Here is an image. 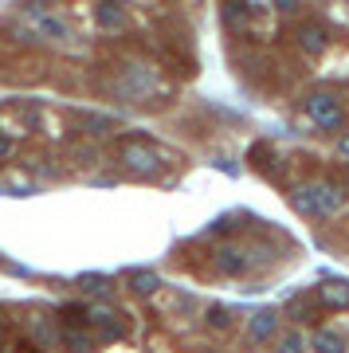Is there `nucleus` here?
I'll list each match as a JSON object with an SVG mask.
<instances>
[{
    "label": "nucleus",
    "mask_w": 349,
    "mask_h": 353,
    "mask_svg": "<svg viewBox=\"0 0 349 353\" xmlns=\"http://www.w3.org/2000/svg\"><path fill=\"white\" fill-rule=\"evenodd\" d=\"M290 204L299 216H310V220H337L349 208V192L334 176H314L290 189Z\"/></svg>",
    "instance_id": "obj_1"
},
{
    "label": "nucleus",
    "mask_w": 349,
    "mask_h": 353,
    "mask_svg": "<svg viewBox=\"0 0 349 353\" xmlns=\"http://www.w3.org/2000/svg\"><path fill=\"white\" fill-rule=\"evenodd\" d=\"M118 161H122V169L130 176H137V181H153V176L161 173V150L153 145V141L146 138H122L118 141Z\"/></svg>",
    "instance_id": "obj_2"
},
{
    "label": "nucleus",
    "mask_w": 349,
    "mask_h": 353,
    "mask_svg": "<svg viewBox=\"0 0 349 353\" xmlns=\"http://www.w3.org/2000/svg\"><path fill=\"white\" fill-rule=\"evenodd\" d=\"M153 90H157V67L137 63V59H130V63L118 67L114 94H118L122 102H150Z\"/></svg>",
    "instance_id": "obj_3"
},
{
    "label": "nucleus",
    "mask_w": 349,
    "mask_h": 353,
    "mask_svg": "<svg viewBox=\"0 0 349 353\" xmlns=\"http://www.w3.org/2000/svg\"><path fill=\"white\" fill-rule=\"evenodd\" d=\"M302 118H310V126L330 134V130H337L346 122V106H341V99H337L334 90H310L302 99Z\"/></svg>",
    "instance_id": "obj_4"
},
{
    "label": "nucleus",
    "mask_w": 349,
    "mask_h": 353,
    "mask_svg": "<svg viewBox=\"0 0 349 353\" xmlns=\"http://www.w3.org/2000/svg\"><path fill=\"white\" fill-rule=\"evenodd\" d=\"M208 271L220 279H239L251 271V252L239 248V243H216L212 255H208Z\"/></svg>",
    "instance_id": "obj_5"
},
{
    "label": "nucleus",
    "mask_w": 349,
    "mask_h": 353,
    "mask_svg": "<svg viewBox=\"0 0 349 353\" xmlns=\"http://www.w3.org/2000/svg\"><path fill=\"white\" fill-rule=\"evenodd\" d=\"M279 322H283V310H275V306H263V310H255V314L248 318V330H243V341H251V345H263V341H275L283 330H279Z\"/></svg>",
    "instance_id": "obj_6"
},
{
    "label": "nucleus",
    "mask_w": 349,
    "mask_h": 353,
    "mask_svg": "<svg viewBox=\"0 0 349 353\" xmlns=\"http://www.w3.org/2000/svg\"><path fill=\"white\" fill-rule=\"evenodd\" d=\"M87 330H94V338H99V345H102V341H118V338H122L126 322H122V314H114L110 306H94V303H90Z\"/></svg>",
    "instance_id": "obj_7"
},
{
    "label": "nucleus",
    "mask_w": 349,
    "mask_h": 353,
    "mask_svg": "<svg viewBox=\"0 0 349 353\" xmlns=\"http://www.w3.org/2000/svg\"><path fill=\"white\" fill-rule=\"evenodd\" d=\"M295 39H299V48L306 51V55H322V51L334 43V36H330V28H326L322 20H299Z\"/></svg>",
    "instance_id": "obj_8"
},
{
    "label": "nucleus",
    "mask_w": 349,
    "mask_h": 353,
    "mask_svg": "<svg viewBox=\"0 0 349 353\" xmlns=\"http://www.w3.org/2000/svg\"><path fill=\"white\" fill-rule=\"evenodd\" d=\"M314 299L322 310H349V279H326L322 287L314 290Z\"/></svg>",
    "instance_id": "obj_9"
},
{
    "label": "nucleus",
    "mask_w": 349,
    "mask_h": 353,
    "mask_svg": "<svg viewBox=\"0 0 349 353\" xmlns=\"http://www.w3.org/2000/svg\"><path fill=\"white\" fill-rule=\"evenodd\" d=\"M59 350L63 353H99V338L83 326H63L59 330Z\"/></svg>",
    "instance_id": "obj_10"
},
{
    "label": "nucleus",
    "mask_w": 349,
    "mask_h": 353,
    "mask_svg": "<svg viewBox=\"0 0 349 353\" xmlns=\"http://www.w3.org/2000/svg\"><path fill=\"white\" fill-rule=\"evenodd\" d=\"M28 341L36 350H51V345H59V326L48 314H32L28 318Z\"/></svg>",
    "instance_id": "obj_11"
},
{
    "label": "nucleus",
    "mask_w": 349,
    "mask_h": 353,
    "mask_svg": "<svg viewBox=\"0 0 349 353\" xmlns=\"http://www.w3.org/2000/svg\"><path fill=\"white\" fill-rule=\"evenodd\" d=\"M126 290H130L134 299H153V294L161 290V275H157V271H150V267L130 271V275H126Z\"/></svg>",
    "instance_id": "obj_12"
},
{
    "label": "nucleus",
    "mask_w": 349,
    "mask_h": 353,
    "mask_svg": "<svg viewBox=\"0 0 349 353\" xmlns=\"http://www.w3.org/2000/svg\"><path fill=\"white\" fill-rule=\"evenodd\" d=\"M310 350L314 353H346L349 350V341L341 330H330V326H318L310 334Z\"/></svg>",
    "instance_id": "obj_13"
},
{
    "label": "nucleus",
    "mask_w": 349,
    "mask_h": 353,
    "mask_svg": "<svg viewBox=\"0 0 349 353\" xmlns=\"http://www.w3.org/2000/svg\"><path fill=\"white\" fill-rule=\"evenodd\" d=\"M94 24H99L102 32H122L126 8L122 4H94Z\"/></svg>",
    "instance_id": "obj_14"
},
{
    "label": "nucleus",
    "mask_w": 349,
    "mask_h": 353,
    "mask_svg": "<svg viewBox=\"0 0 349 353\" xmlns=\"http://www.w3.org/2000/svg\"><path fill=\"white\" fill-rule=\"evenodd\" d=\"M204 326L216 330V334H224V330L236 326V310H232V306H224V303L208 306V310H204Z\"/></svg>",
    "instance_id": "obj_15"
},
{
    "label": "nucleus",
    "mask_w": 349,
    "mask_h": 353,
    "mask_svg": "<svg viewBox=\"0 0 349 353\" xmlns=\"http://www.w3.org/2000/svg\"><path fill=\"white\" fill-rule=\"evenodd\" d=\"M310 350V338H306V334H302V330H283V334H279V338H275V353H306Z\"/></svg>",
    "instance_id": "obj_16"
},
{
    "label": "nucleus",
    "mask_w": 349,
    "mask_h": 353,
    "mask_svg": "<svg viewBox=\"0 0 349 353\" xmlns=\"http://www.w3.org/2000/svg\"><path fill=\"white\" fill-rule=\"evenodd\" d=\"M314 306H318V299H310V294H295V299L283 306V318H295V322H306V318H310L314 322Z\"/></svg>",
    "instance_id": "obj_17"
},
{
    "label": "nucleus",
    "mask_w": 349,
    "mask_h": 353,
    "mask_svg": "<svg viewBox=\"0 0 349 353\" xmlns=\"http://www.w3.org/2000/svg\"><path fill=\"white\" fill-rule=\"evenodd\" d=\"M255 12H259V8H255V4H224V24L228 28H248L251 20H255Z\"/></svg>",
    "instance_id": "obj_18"
},
{
    "label": "nucleus",
    "mask_w": 349,
    "mask_h": 353,
    "mask_svg": "<svg viewBox=\"0 0 349 353\" xmlns=\"http://www.w3.org/2000/svg\"><path fill=\"white\" fill-rule=\"evenodd\" d=\"M59 318L67 322V326H87L90 322V306L87 303H67V306H59Z\"/></svg>",
    "instance_id": "obj_19"
},
{
    "label": "nucleus",
    "mask_w": 349,
    "mask_h": 353,
    "mask_svg": "<svg viewBox=\"0 0 349 353\" xmlns=\"http://www.w3.org/2000/svg\"><path fill=\"white\" fill-rule=\"evenodd\" d=\"M83 290H87V294H94V299H110L114 283H110V279H102V275H87V279H83Z\"/></svg>",
    "instance_id": "obj_20"
},
{
    "label": "nucleus",
    "mask_w": 349,
    "mask_h": 353,
    "mask_svg": "<svg viewBox=\"0 0 349 353\" xmlns=\"http://www.w3.org/2000/svg\"><path fill=\"white\" fill-rule=\"evenodd\" d=\"M83 134H94V138H99V134H110L114 130V118H102V114H83Z\"/></svg>",
    "instance_id": "obj_21"
},
{
    "label": "nucleus",
    "mask_w": 349,
    "mask_h": 353,
    "mask_svg": "<svg viewBox=\"0 0 349 353\" xmlns=\"http://www.w3.org/2000/svg\"><path fill=\"white\" fill-rule=\"evenodd\" d=\"M232 232V216H220V220H212V228H208V236H228Z\"/></svg>",
    "instance_id": "obj_22"
},
{
    "label": "nucleus",
    "mask_w": 349,
    "mask_h": 353,
    "mask_svg": "<svg viewBox=\"0 0 349 353\" xmlns=\"http://www.w3.org/2000/svg\"><path fill=\"white\" fill-rule=\"evenodd\" d=\"M12 150H16L12 134H4V130H0V161H8V157H12Z\"/></svg>",
    "instance_id": "obj_23"
},
{
    "label": "nucleus",
    "mask_w": 349,
    "mask_h": 353,
    "mask_svg": "<svg viewBox=\"0 0 349 353\" xmlns=\"http://www.w3.org/2000/svg\"><path fill=\"white\" fill-rule=\"evenodd\" d=\"M275 8H279V12H283V16L299 12V4H295V0H279V4H275Z\"/></svg>",
    "instance_id": "obj_24"
},
{
    "label": "nucleus",
    "mask_w": 349,
    "mask_h": 353,
    "mask_svg": "<svg viewBox=\"0 0 349 353\" xmlns=\"http://www.w3.org/2000/svg\"><path fill=\"white\" fill-rule=\"evenodd\" d=\"M337 157H346V161H349V134H341V138H337Z\"/></svg>",
    "instance_id": "obj_25"
},
{
    "label": "nucleus",
    "mask_w": 349,
    "mask_h": 353,
    "mask_svg": "<svg viewBox=\"0 0 349 353\" xmlns=\"http://www.w3.org/2000/svg\"><path fill=\"white\" fill-rule=\"evenodd\" d=\"M0 350H4V322H0Z\"/></svg>",
    "instance_id": "obj_26"
},
{
    "label": "nucleus",
    "mask_w": 349,
    "mask_h": 353,
    "mask_svg": "<svg viewBox=\"0 0 349 353\" xmlns=\"http://www.w3.org/2000/svg\"><path fill=\"white\" fill-rule=\"evenodd\" d=\"M197 353H220V350H197Z\"/></svg>",
    "instance_id": "obj_27"
}]
</instances>
